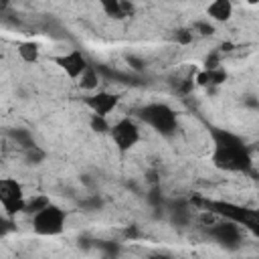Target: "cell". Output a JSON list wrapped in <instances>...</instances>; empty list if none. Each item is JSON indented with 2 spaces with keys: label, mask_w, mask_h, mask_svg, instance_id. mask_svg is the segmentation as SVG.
Returning <instances> with one entry per match:
<instances>
[{
  "label": "cell",
  "mask_w": 259,
  "mask_h": 259,
  "mask_svg": "<svg viewBox=\"0 0 259 259\" xmlns=\"http://www.w3.org/2000/svg\"><path fill=\"white\" fill-rule=\"evenodd\" d=\"M14 51H16V55H18V59H20L22 63H26V65H36V63L40 61V53H42L40 45H38L36 40H32V38L18 40L16 47H14Z\"/></svg>",
  "instance_id": "obj_11"
},
{
  "label": "cell",
  "mask_w": 259,
  "mask_h": 259,
  "mask_svg": "<svg viewBox=\"0 0 259 259\" xmlns=\"http://www.w3.org/2000/svg\"><path fill=\"white\" fill-rule=\"evenodd\" d=\"M243 231L245 229L237 221H233V219H219V221L208 225L210 239L221 243V245H227V247L239 245L243 241Z\"/></svg>",
  "instance_id": "obj_8"
},
{
  "label": "cell",
  "mask_w": 259,
  "mask_h": 259,
  "mask_svg": "<svg viewBox=\"0 0 259 259\" xmlns=\"http://www.w3.org/2000/svg\"><path fill=\"white\" fill-rule=\"evenodd\" d=\"M136 117L142 121V125L150 127L152 132L160 134L162 138H172L180 125L178 111L166 101H150V103L142 105L138 109Z\"/></svg>",
  "instance_id": "obj_2"
},
{
  "label": "cell",
  "mask_w": 259,
  "mask_h": 259,
  "mask_svg": "<svg viewBox=\"0 0 259 259\" xmlns=\"http://www.w3.org/2000/svg\"><path fill=\"white\" fill-rule=\"evenodd\" d=\"M121 103V95L117 91H109V89H95L91 93H83V105L89 109V113H97V115H105L109 117Z\"/></svg>",
  "instance_id": "obj_7"
},
{
  "label": "cell",
  "mask_w": 259,
  "mask_h": 259,
  "mask_svg": "<svg viewBox=\"0 0 259 259\" xmlns=\"http://www.w3.org/2000/svg\"><path fill=\"white\" fill-rule=\"evenodd\" d=\"M239 225L245 229V231H249L253 237H257L259 239V208H243V214H241V219H239Z\"/></svg>",
  "instance_id": "obj_12"
},
{
  "label": "cell",
  "mask_w": 259,
  "mask_h": 259,
  "mask_svg": "<svg viewBox=\"0 0 259 259\" xmlns=\"http://www.w3.org/2000/svg\"><path fill=\"white\" fill-rule=\"evenodd\" d=\"M97 4L101 6L105 16L115 18V20L130 18L136 12V6L132 0H97Z\"/></svg>",
  "instance_id": "obj_10"
},
{
  "label": "cell",
  "mask_w": 259,
  "mask_h": 259,
  "mask_svg": "<svg viewBox=\"0 0 259 259\" xmlns=\"http://www.w3.org/2000/svg\"><path fill=\"white\" fill-rule=\"evenodd\" d=\"M194 38H196V34H194L192 28H178V30L174 32V40H176L178 45H190Z\"/></svg>",
  "instance_id": "obj_17"
},
{
  "label": "cell",
  "mask_w": 259,
  "mask_h": 259,
  "mask_svg": "<svg viewBox=\"0 0 259 259\" xmlns=\"http://www.w3.org/2000/svg\"><path fill=\"white\" fill-rule=\"evenodd\" d=\"M53 63L65 73V77H69V79L75 81V83H77V81L83 77V73L91 67L87 55H85L81 49H77V47H69L67 51L55 55V57H53Z\"/></svg>",
  "instance_id": "obj_6"
},
{
  "label": "cell",
  "mask_w": 259,
  "mask_h": 259,
  "mask_svg": "<svg viewBox=\"0 0 259 259\" xmlns=\"http://www.w3.org/2000/svg\"><path fill=\"white\" fill-rule=\"evenodd\" d=\"M107 136L119 154H127L142 142V121L132 115H121L111 123Z\"/></svg>",
  "instance_id": "obj_4"
},
{
  "label": "cell",
  "mask_w": 259,
  "mask_h": 259,
  "mask_svg": "<svg viewBox=\"0 0 259 259\" xmlns=\"http://www.w3.org/2000/svg\"><path fill=\"white\" fill-rule=\"evenodd\" d=\"M89 130H93L95 134H109L111 121L105 115H97V113H89Z\"/></svg>",
  "instance_id": "obj_14"
},
{
  "label": "cell",
  "mask_w": 259,
  "mask_h": 259,
  "mask_svg": "<svg viewBox=\"0 0 259 259\" xmlns=\"http://www.w3.org/2000/svg\"><path fill=\"white\" fill-rule=\"evenodd\" d=\"M26 192L20 180L6 176L0 180V206L4 217L14 219L20 212H26Z\"/></svg>",
  "instance_id": "obj_5"
},
{
  "label": "cell",
  "mask_w": 259,
  "mask_h": 259,
  "mask_svg": "<svg viewBox=\"0 0 259 259\" xmlns=\"http://www.w3.org/2000/svg\"><path fill=\"white\" fill-rule=\"evenodd\" d=\"M190 28L194 30L196 36H210V34L214 32V22L208 20V18H204V20H196Z\"/></svg>",
  "instance_id": "obj_15"
},
{
  "label": "cell",
  "mask_w": 259,
  "mask_h": 259,
  "mask_svg": "<svg viewBox=\"0 0 259 259\" xmlns=\"http://www.w3.org/2000/svg\"><path fill=\"white\" fill-rule=\"evenodd\" d=\"M249 6H259V0H245Z\"/></svg>",
  "instance_id": "obj_18"
},
{
  "label": "cell",
  "mask_w": 259,
  "mask_h": 259,
  "mask_svg": "<svg viewBox=\"0 0 259 259\" xmlns=\"http://www.w3.org/2000/svg\"><path fill=\"white\" fill-rule=\"evenodd\" d=\"M235 14V2L233 0H210L206 4V18L214 24H225Z\"/></svg>",
  "instance_id": "obj_9"
},
{
  "label": "cell",
  "mask_w": 259,
  "mask_h": 259,
  "mask_svg": "<svg viewBox=\"0 0 259 259\" xmlns=\"http://www.w3.org/2000/svg\"><path fill=\"white\" fill-rule=\"evenodd\" d=\"M67 219H69L67 210L51 200L49 204H45L42 208L30 214V229L36 237H47V239L59 237L67 229Z\"/></svg>",
  "instance_id": "obj_3"
},
{
  "label": "cell",
  "mask_w": 259,
  "mask_h": 259,
  "mask_svg": "<svg viewBox=\"0 0 259 259\" xmlns=\"http://www.w3.org/2000/svg\"><path fill=\"white\" fill-rule=\"evenodd\" d=\"M51 202V198L49 196H45V194H36V196H32V198H28L26 200V212L28 214H32L34 210H38V208H42L45 204H49Z\"/></svg>",
  "instance_id": "obj_16"
},
{
  "label": "cell",
  "mask_w": 259,
  "mask_h": 259,
  "mask_svg": "<svg viewBox=\"0 0 259 259\" xmlns=\"http://www.w3.org/2000/svg\"><path fill=\"white\" fill-rule=\"evenodd\" d=\"M77 85L81 87V91H83V93H91V91L99 89V75H97V71H95V67H93V65L83 73V77L77 81Z\"/></svg>",
  "instance_id": "obj_13"
},
{
  "label": "cell",
  "mask_w": 259,
  "mask_h": 259,
  "mask_svg": "<svg viewBox=\"0 0 259 259\" xmlns=\"http://www.w3.org/2000/svg\"><path fill=\"white\" fill-rule=\"evenodd\" d=\"M210 164L229 174H245L253 168V154L247 142L223 127H212L210 130V154H208Z\"/></svg>",
  "instance_id": "obj_1"
}]
</instances>
